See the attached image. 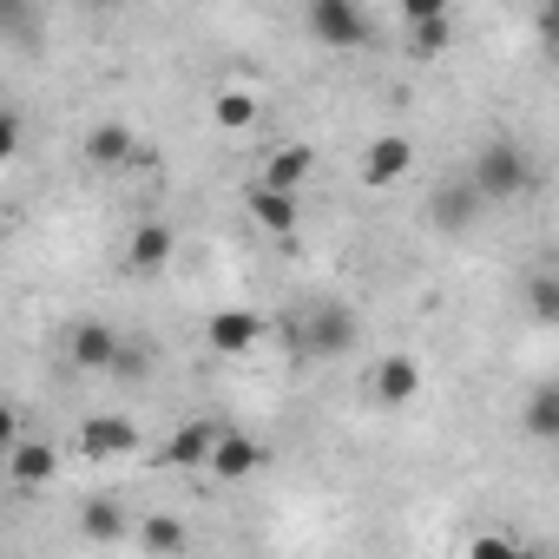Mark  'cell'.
<instances>
[{
  "label": "cell",
  "instance_id": "obj_1",
  "mask_svg": "<svg viewBox=\"0 0 559 559\" xmlns=\"http://www.w3.org/2000/svg\"><path fill=\"white\" fill-rule=\"evenodd\" d=\"M284 343H290V356L336 362V356H349V349L362 343V323H356L349 304H317V310H304V317L284 323Z\"/></svg>",
  "mask_w": 559,
  "mask_h": 559
},
{
  "label": "cell",
  "instance_id": "obj_2",
  "mask_svg": "<svg viewBox=\"0 0 559 559\" xmlns=\"http://www.w3.org/2000/svg\"><path fill=\"white\" fill-rule=\"evenodd\" d=\"M533 152L520 145V139H493L480 158H474V191L487 198V204H513V198H526L533 191Z\"/></svg>",
  "mask_w": 559,
  "mask_h": 559
},
{
  "label": "cell",
  "instance_id": "obj_3",
  "mask_svg": "<svg viewBox=\"0 0 559 559\" xmlns=\"http://www.w3.org/2000/svg\"><path fill=\"white\" fill-rule=\"evenodd\" d=\"M310 40L330 47V53H349L369 40V14H362V0H310Z\"/></svg>",
  "mask_w": 559,
  "mask_h": 559
},
{
  "label": "cell",
  "instance_id": "obj_4",
  "mask_svg": "<svg viewBox=\"0 0 559 559\" xmlns=\"http://www.w3.org/2000/svg\"><path fill=\"white\" fill-rule=\"evenodd\" d=\"M480 211H487V198L474 191V178H448V185H435V198H428V224H435V230H448V237L474 230V224H480Z\"/></svg>",
  "mask_w": 559,
  "mask_h": 559
},
{
  "label": "cell",
  "instance_id": "obj_5",
  "mask_svg": "<svg viewBox=\"0 0 559 559\" xmlns=\"http://www.w3.org/2000/svg\"><path fill=\"white\" fill-rule=\"evenodd\" d=\"M80 454H86V461L139 454V428H132L126 415H86V421H80Z\"/></svg>",
  "mask_w": 559,
  "mask_h": 559
},
{
  "label": "cell",
  "instance_id": "obj_6",
  "mask_svg": "<svg viewBox=\"0 0 559 559\" xmlns=\"http://www.w3.org/2000/svg\"><path fill=\"white\" fill-rule=\"evenodd\" d=\"M408 165H415V145H408L402 132H382V139H369V152H362V185H369V191L402 185Z\"/></svg>",
  "mask_w": 559,
  "mask_h": 559
},
{
  "label": "cell",
  "instance_id": "obj_7",
  "mask_svg": "<svg viewBox=\"0 0 559 559\" xmlns=\"http://www.w3.org/2000/svg\"><path fill=\"white\" fill-rule=\"evenodd\" d=\"M243 211H250V224L270 230V237H297V191L250 185V191H243Z\"/></svg>",
  "mask_w": 559,
  "mask_h": 559
},
{
  "label": "cell",
  "instance_id": "obj_8",
  "mask_svg": "<svg viewBox=\"0 0 559 559\" xmlns=\"http://www.w3.org/2000/svg\"><path fill=\"white\" fill-rule=\"evenodd\" d=\"M257 336H263V323H257L250 310H217V317L204 323V343H211L217 356H250Z\"/></svg>",
  "mask_w": 559,
  "mask_h": 559
},
{
  "label": "cell",
  "instance_id": "obj_9",
  "mask_svg": "<svg viewBox=\"0 0 559 559\" xmlns=\"http://www.w3.org/2000/svg\"><path fill=\"white\" fill-rule=\"evenodd\" d=\"M421 395V362L415 356H389L382 369H376V402L382 408H408Z\"/></svg>",
  "mask_w": 559,
  "mask_h": 559
},
{
  "label": "cell",
  "instance_id": "obj_10",
  "mask_svg": "<svg viewBox=\"0 0 559 559\" xmlns=\"http://www.w3.org/2000/svg\"><path fill=\"white\" fill-rule=\"evenodd\" d=\"M204 467H211L217 480H243V474H257V467H263V448H257L250 435H217Z\"/></svg>",
  "mask_w": 559,
  "mask_h": 559
},
{
  "label": "cell",
  "instance_id": "obj_11",
  "mask_svg": "<svg viewBox=\"0 0 559 559\" xmlns=\"http://www.w3.org/2000/svg\"><path fill=\"white\" fill-rule=\"evenodd\" d=\"M8 474H14L21 487H40V480L60 474V448H53V441H14V448H8Z\"/></svg>",
  "mask_w": 559,
  "mask_h": 559
},
{
  "label": "cell",
  "instance_id": "obj_12",
  "mask_svg": "<svg viewBox=\"0 0 559 559\" xmlns=\"http://www.w3.org/2000/svg\"><path fill=\"white\" fill-rule=\"evenodd\" d=\"M86 158H93V165H106V171H112V165H132V158H139L132 126H119V119L93 126V132H86Z\"/></svg>",
  "mask_w": 559,
  "mask_h": 559
},
{
  "label": "cell",
  "instance_id": "obj_13",
  "mask_svg": "<svg viewBox=\"0 0 559 559\" xmlns=\"http://www.w3.org/2000/svg\"><path fill=\"white\" fill-rule=\"evenodd\" d=\"M310 171H317V152H310V145H284V152H270L263 185H276V191H304Z\"/></svg>",
  "mask_w": 559,
  "mask_h": 559
},
{
  "label": "cell",
  "instance_id": "obj_14",
  "mask_svg": "<svg viewBox=\"0 0 559 559\" xmlns=\"http://www.w3.org/2000/svg\"><path fill=\"white\" fill-rule=\"evenodd\" d=\"M171 243H178L171 224H139L132 243H126V263H132V270H165V263H171Z\"/></svg>",
  "mask_w": 559,
  "mask_h": 559
},
{
  "label": "cell",
  "instance_id": "obj_15",
  "mask_svg": "<svg viewBox=\"0 0 559 559\" xmlns=\"http://www.w3.org/2000/svg\"><path fill=\"white\" fill-rule=\"evenodd\" d=\"M211 441H217V428H211V421H191V428H178V435L165 441L158 461H165V467H204V461H211Z\"/></svg>",
  "mask_w": 559,
  "mask_h": 559
},
{
  "label": "cell",
  "instance_id": "obj_16",
  "mask_svg": "<svg viewBox=\"0 0 559 559\" xmlns=\"http://www.w3.org/2000/svg\"><path fill=\"white\" fill-rule=\"evenodd\" d=\"M112 349H119V336L106 323H80L73 330V362L80 369H112Z\"/></svg>",
  "mask_w": 559,
  "mask_h": 559
},
{
  "label": "cell",
  "instance_id": "obj_17",
  "mask_svg": "<svg viewBox=\"0 0 559 559\" xmlns=\"http://www.w3.org/2000/svg\"><path fill=\"white\" fill-rule=\"evenodd\" d=\"M0 40H14V47L40 40V8L34 0H0Z\"/></svg>",
  "mask_w": 559,
  "mask_h": 559
},
{
  "label": "cell",
  "instance_id": "obj_18",
  "mask_svg": "<svg viewBox=\"0 0 559 559\" xmlns=\"http://www.w3.org/2000/svg\"><path fill=\"white\" fill-rule=\"evenodd\" d=\"M408 47L421 60H441L454 47V14H435V21H408Z\"/></svg>",
  "mask_w": 559,
  "mask_h": 559
},
{
  "label": "cell",
  "instance_id": "obj_19",
  "mask_svg": "<svg viewBox=\"0 0 559 559\" xmlns=\"http://www.w3.org/2000/svg\"><path fill=\"white\" fill-rule=\"evenodd\" d=\"M526 428H533L539 441H559V389H552V382H539V389L526 395Z\"/></svg>",
  "mask_w": 559,
  "mask_h": 559
},
{
  "label": "cell",
  "instance_id": "obj_20",
  "mask_svg": "<svg viewBox=\"0 0 559 559\" xmlns=\"http://www.w3.org/2000/svg\"><path fill=\"white\" fill-rule=\"evenodd\" d=\"M211 119H217L224 132H250V126H257V99L230 86V93H217V106H211Z\"/></svg>",
  "mask_w": 559,
  "mask_h": 559
},
{
  "label": "cell",
  "instance_id": "obj_21",
  "mask_svg": "<svg viewBox=\"0 0 559 559\" xmlns=\"http://www.w3.org/2000/svg\"><path fill=\"white\" fill-rule=\"evenodd\" d=\"M80 533H86V539H119V533H126V513H119L112 500H86V507H80Z\"/></svg>",
  "mask_w": 559,
  "mask_h": 559
},
{
  "label": "cell",
  "instance_id": "obj_22",
  "mask_svg": "<svg viewBox=\"0 0 559 559\" xmlns=\"http://www.w3.org/2000/svg\"><path fill=\"white\" fill-rule=\"evenodd\" d=\"M139 546H145V552H185V546H191V526H178V520L158 513V520L139 526Z\"/></svg>",
  "mask_w": 559,
  "mask_h": 559
},
{
  "label": "cell",
  "instance_id": "obj_23",
  "mask_svg": "<svg viewBox=\"0 0 559 559\" xmlns=\"http://www.w3.org/2000/svg\"><path fill=\"white\" fill-rule=\"evenodd\" d=\"M152 369V356H145V343H119L112 349V376H126V382H139Z\"/></svg>",
  "mask_w": 559,
  "mask_h": 559
},
{
  "label": "cell",
  "instance_id": "obj_24",
  "mask_svg": "<svg viewBox=\"0 0 559 559\" xmlns=\"http://www.w3.org/2000/svg\"><path fill=\"white\" fill-rule=\"evenodd\" d=\"M526 297H533V317H539V323H552V276H533Z\"/></svg>",
  "mask_w": 559,
  "mask_h": 559
},
{
  "label": "cell",
  "instance_id": "obj_25",
  "mask_svg": "<svg viewBox=\"0 0 559 559\" xmlns=\"http://www.w3.org/2000/svg\"><path fill=\"white\" fill-rule=\"evenodd\" d=\"M14 152H21V119H14L8 106H0V165H8Z\"/></svg>",
  "mask_w": 559,
  "mask_h": 559
},
{
  "label": "cell",
  "instance_id": "obj_26",
  "mask_svg": "<svg viewBox=\"0 0 559 559\" xmlns=\"http://www.w3.org/2000/svg\"><path fill=\"white\" fill-rule=\"evenodd\" d=\"M435 14H454V0H402V21H435Z\"/></svg>",
  "mask_w": 559,
  "mask_h": 559
},
{
  "label": "cell",
  "instance_id": "obj_27",
  "mask_svg": "<svg viewBox=\"0 0 559 559\" xmlns=\"http://www.w3.org/2000/svg\"><path fill=\"white\" fill-rule=\"evenodd\" d=\"M467 552H474V559H513V539H493V533H487V539H474Z\"/></svg>",
  "mask_w": 559,
  "mask_h": 559
},
{
  "label": "cell",
  "instance_id": "obj_28",
  "mask_svg": "<svg viewBox=\"0 0 559 559\" xmlns=\"http://www.w3.org/2000/svg\"><path fill=\"white\" fill-rule=\"evenodd\" d=\"M14 441H21V428H14V408H8V402H0V454H8Z\"/></svg>",
  "mask_w": 559,
  "mask_h": 559
},
{
  "label": "cell",
  "instance_id": "obj_29",
  "mask_svg": "<svg viewBox=\"0 0 559 559\" xmlns=\"http://www.w3.org/2000/svg\"><path fill=\"white\" fill-rule=\"evenodd\" d=\"M93 8H126V0H93Z\"/></svg>",
  "mask_w": 559,
  "mask_h": 559
}]
</instances>
